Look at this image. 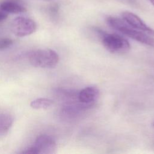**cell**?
I'll list each match as a JSON object with an SVG mask.
<instances>
[{
    "instance_id": "cell-4",
    "label": "cell",
    "mask_w": 154,
    "mask_h": 154,
    "mask_svg": "<svg viewBox=\"0 0 154 154\" xmlns=\"http://www.w3.org/2000/svg\"><path fill=\"white\" fill-rule=\"evenodd\" d=\"M57 149V145L54 138L46 134H42L37 137L33 145L25 150L22 153L38 154V153H53Z\"/></svg>"
},
{
    "instance_id": "cell-8",
    "label": "cell",
    "mask_w": 154,
    "mask_h": 154,
    "mask_svg": "<svg viewBox=\"0 0 154 154\" xmlns=\"http://www.w3.org/2000/svg\"><path fill=\"white\" fill-rule=\"evenodd\" d=\"M0 8L11 14H18L26 11V8L19 2L13 0H5L0 4Z\"/></svg>"
},
{
    "instance_id": "cell-13",
    "label": "cell",
    "mask_w": 154,
    "mask_h": 154,
    "mask_svg": "<svg viewBox=\"0 0 154 154\" xmlns=\"http://www.w3.org/2000/svg\"><path fill=\"white\" fill-rule=\"evenodd\" d=\"M150 2V4L154 7V0H148Z\"/></svg>"
},
{
    "instance_id": "cell-12",
    "label": "cell",
    "mask_w": 154,
    "mask_h": 154,
    "mask_svg": "<svg viewBox=\"0 0 154 154\" xmlns=\"http://www.w3.org/2000/svg\"><path fill=\"white\" fill-rule=\"evenodd\" d=\"M8 15V13H7L5 11L0 8V22L5 20L7 18Z\"/></svg>"
},
{
    "instance_id": "cell-5",
    "label": "cell",
    "mask_w": 154,
    "mask_h": 154,
    "mask_svg": "<svg viewBox=\"0 0 154 154\" xmlns=\"http://www.w3.org/2000/svg\"><path fill=\"white\" fill-rule=\"evenodd\" d=\"M36 23L30 18L19 16L14 18L11 23L12 32L18 37H25L35 32Z\"/></svg>"
},
{
    "instance_id": "cell-9",
    "label": "cell",
    "mask_w": 154,
    "mask_h": 154,
    "mask_svg": "<svg viewBox=\"0 0 154 154\" xmlns=\"http://www.w3.org/2000/svg\"><path fill=\"white\" fill-rule=\"evenodd\" d=\"M14 122L13 117L8 113H0V135L6 134Z\"/></svg>"
},
{
    "instance_id": "cell-11",
    "label": "cell",
    "mask_w": 154,
    "mask_h": 154,
    "mask_svg": "<svg viewBox=\"0 0 154 154\" xmlns=\"http://www.w3.org/2000/svg\"><path fill=\"white\" fill-rule=\"evenodd\" d=\"M13 40L8 38H0V50L6 49L13 44Z\"/></svg>"
},
{
    "instance_id": "cell-10",
    "label": "cell",
    "mask_w": 154,
    "mask_h": 154,
    "mask_svg": "<svg viewBox=\"0 0 154 154\" xmlns=\"http://www.w3.org/2000/svg\"><path fill=\"white\" fill-rule=\"evenodd\" d=\"M54 102L48 98H38L31 102V106L34 109H47L51 106Z\"/></svg>"
},
{
    "instance_id": "cell-2",
    "label": "cell",
    "mask_w": 154,
    "mask_h": 154,
    "mask_svg": "<svg viewBox=\"0 0 154 154\" xmlns=\"http://www.w3.org/2000/svg\"><path fill=\"white\" fill-rule=\"evenodd\" d=\"M59 61L58 54L51 49H40L29 54L30 64L37 67L52 68L56 66Z\"/></svg>"
},
{
    "instance_id": "cell-6",
    "label": "cell",
    "mask_w": 154,
    "mask_h": 154,
    "mask_svg": "<svg viewBox=\"0 0 154 154\" xmlns=\"http://www.w3.org/2000/svg\"><path fill=\"white\" fill-rule=\"evenodd\" d=\"M122 17L128 24L138 30L147 32L154 36V30L149 27L139 16L130 11H123Z\"/></svg>"
},
{
    "instance_id": "cell-14",
    "label": "cell",
    "mask_w": 154,
    "mask_h": 154,
    "mask_svg": "<svg viewBox=\"0 0 154 154\" xmlns=\"http://www.w3.org/2000/svg\"><path fill=\"white\" fill-rule=\"evenodd\" d=\"M153 126H154V123H153Z\"/></svg>"
},
{
    "instance_id": "cell-1",
    "label": "cell",
    "mask_w": 154,
    "mask_h": 154,
    "mask_svg": "<svg viewBox=\"0 0 154 154\" xmlns=\"http://www.w3.org/2000/svg\"><path fill=\"white\" fill-rule=\"evenodd\" d=\"M106 22L112 28L127 37L142 44L154 48V39L153 38L146 34L144 31L132 27L123 19L109 16L106 18Z\"/></svg>"
},
{
    "instance_id": "cell-3",
    "label": "cell",
    "mask_w": 154,
    "mask_h": 154,
    "mask_svg": "<svg viewBox=\"0 0 154 154\" xmlns=\"http://www.w3.org/2000/svg\"><path fill=\"white\" fill-rule=\"evenodd\" d=\"M100 35L104 47L111 53H123L130 49L129 42L122 36L116 34L106 33L101 30H97Z\"/></svg>"
},
{
    "instance_id": "cell-7",
    "label": "cell",
    "mask_w": 154,
    "mask_h": 154,
    "mask_svg": "<svg viewBox=\"0 0 154 154\" xmlns=\"http://www.w3.org/2000/svg\"><path fill=\"white\" fill-rule=\"evenodd\" d=\"M99 91L96 87L90 86L84 88L78 92V101L83 104L93 105L99 97Z\"/></svg>"
}]
</instances>
